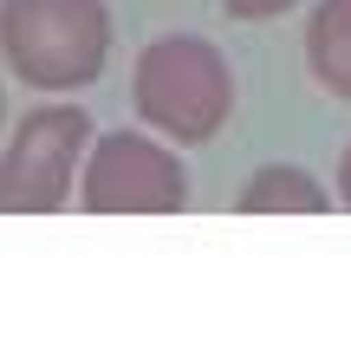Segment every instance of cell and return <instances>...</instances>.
I'll return each mask as SVG.
<instances>
[{
    "instance_id": "obj_1",
    "label": "cell",
    "mask_w": 351,
    "mask_h": 345,
    "mask_svg": "<svg viewBox=\"0 0 351 345\" xmlns=\"http://www.w3.org/2000/svg\"><path fill=\"white\" fill-rule=\"evenodd\" d=\"M130 104L176 150L182 143H215L228 130V117H234L228 52L202 33H156L130 65Z\"/></svg>"
},
{
    "instance_id": "obj_5",
    "label": "cell",
    "mask_w": 351,
    "mask_h": 345,
    "mask_svg": "<svg viewBox=\"0 0 351 345\" xmlns=\"http://www.w3.org/2000/svg\"><path fill=\"white\" fill-rule=\"evenodd\" d=\"M332 202H339V195L300 163H261L234 195L241 215H326Z\"/></svg>"
},
{
    "instance_id": "obj_8",
    "label": "cell",
    "mask_w": 351,
    "mask_h": 345,
    "mask_svg": "<svg viewBox=\"0 0 351 345\" xmlns=\"http://www.w3.org/2000/svg\"><path fill=\"white\" fill-rule=\"evenodd\" d=\"M339 202L351 209V143H345V156H339Z\"/></svg>"
},
{
    "instance_id": "obj_7",
    "label": "cell",
    "mask_w": 351,
    "mask_h": 345,
    "mask_svg": "<svg viewBox=\"0 0 351 345\" xmlns=\"http://www.w3.org/2000/svg\"><path fill=\"white\" fill-rule=\"evenodd\" d=\"M293 7H306V0H221V13H228V20H241V26L280 20V13H293Z\"/></svg>"
},
{
    "instance_id": "obj_4",
    "label": "cell",
    "mask_w": 351,
    "mask_h": 345,
    "mask_svg": "<svg viewBox=\"0 0 351 345\" xmlns=\"http://www.w3.org/2000/svg\"><path fill=\"white\" fill-rule=\"evenodd\" d=\"M78 209L85 215H182L189 169L156 130H104L91 137L78 169Z\"/></svg>"
},
{
    "instance_id": "obj_2",
    "label": "cell",
    "mask_w": 351,
    "mask_h": 345,
    "mask_svg": "<svg viewBox=\"0 0 351 345\" xmlns=\"http://www.w3.org/2000/svg\"><path fill=\"white\" fill-rule=\"evenodd\" d=\"M0 59L26 91H85L111 65L104 0H0Z\"/></svg>"
},
{
    "instance_id": "obj_3",
    "label": "cell",
    "mask_w": 351,
    "mask_h": 345,
    "mask_svg": "<svg viewBox=\"0 0 351 345\" xmlns=\"http://www.w3.org/2000/svg\"><path fill=\"white\" fill-rule=\"evenodd\" d=\"M91 137L98 130H91L85 104H72V98L33 104L0 137V215H59V209H72Z\"/></svg>"
},
{
    "instance_id": "obj_9",
    "label": "cell",
    "mask_w": 351,
    "mask_h": 345,
    "mask_svg": "<svg viewBox=\"0 0 351 345\" xmlns=\"http://www.w3.org/2000/svg\"><path fill=\"white\" fill-rule=\"evenodd\" d=\"M0 137H7V91H0Z\"/></svg>"
},
{
    "instance_id": "obj_6",
    "label": "cell",
    "mask_w": 351,
    "mask_h": 345,
    "mask_svg": "<svg viewBox=\"0 0 351 345\" xmlns=\"http://www.w3.org/2000/svg\"><path fill=\"white\" fill-rule=\"evenodd\" d=\"M306 72L319 91L351 104V0H313L306 13Z\"/></svg>"
}]
</instances>
